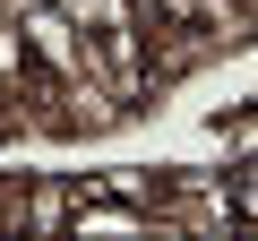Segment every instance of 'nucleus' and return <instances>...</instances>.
Masks as SVG:
<instances>
[{"instance_id": "nucleus-1", "label": "nucleus", "mask_w": 258, "mask_h": 241, "mask_svg": "<svg viewBox=\"0 0 258 241\" xmlns=\"http://www.w3.org/2000/svg\"><path fill=\"white\" fill-rule=\"evenodd\" d=\"M69 207H78L69 172H26V224L18 232H69Z\"/></svg>"}, {"instance_id": "nucleus-2", "label": "nucleus", "mask_w": 258, "mask_h": 241, "mask_svg": "<svg viewBox=\"0 0 258 241\" xmlns=\"http://www.w3.org/2000/svg\"><path fill=\"white\" fill-rule=\"evenodd\" d=\"M18 69H26V35H18V9L0 0V95L18 86Z\"/></svg>"}, {"instance_id": "nucleus-3", "label": "nucleus", "mask_w": 258, "mask_h": 241, "mask_svg": "<svg viewBox=\"0 0 258 241\" xmlns=\"http://www.w3.org/2000/svg\"><path fill=\"white\" fill-rule=\"evenodd\" d=\"M249 232H258V215H249Z\"/></svg>"}]
</instances>
